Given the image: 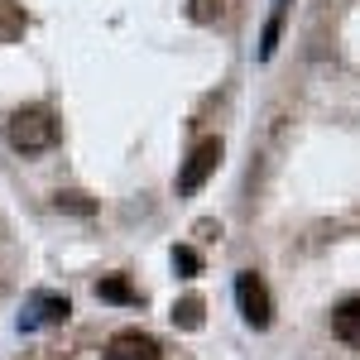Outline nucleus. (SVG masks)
<instances>
[{"mask_svg":"<svg viewBox=\"0 0 360 360\" xmlns=\"http://www.w3.org/2000/svg\"><path fill=\"white\" fill-rule=\"evenodd\" d=\"M58 207H72V212H91V202H77V193H68V197H58Z\"/></svg>","mask_w":360,"mask_h":360,"instance_id":"nucleus-12","label":"nucleus"},{"mask_svg":"<svg viewBox=\"0 0 360 360\" xmlns=\"http://www.w3.org/2000/svg\"><path fill=\"white\" fill-rule=\"evenodd\" d=\"M236 303H240V317H245L250 327H269L274 303H269V288H264V278L255 274V269L236 274Z\"/></svg>","mask_w":360,"mask_h":360,"instance_id":"nucleus-2","label":"nucleus"},{"mask_svg":"<svg viewBox=\"0 0 360 360\" xmlns=\"http://www.w3.org/2000/svg\"><path fill=\"white\" fill-rule=\"evenodd\" d=\"M106 360H164V351L144 332H115L111 346H106Z\"/></svg>","mask_w":360,"mask_h":360,"instance_id":"nucleus-4","label":"nucleus"},{"mask_svg":"<svg viewBox=\"0 0 360 360\" xmlns=\"http://www.w3.org/2000/svg\"><path fill=\"white\" fill-rule=\"evenodd\" d=\"M72 307H68V298H39V322H63Z\"/></svg>","mask_w":360,"mask_h":360,"instance_id":"nucleus-9","label":"nucleus"},{"mask_svg":"<svg viewBox=\"0 0 360 360\" xmlns=\"http://www.w3.org/2000/svg\"><path fill=\"white\" fill-rule=\"evenodd\" d=\"M20 34V15H10V5H0V39Z\"/></svg>","mask_w":360,"mask_h":360,"instance_id":"nucleus-11","label":"nucleus"},{"mask_svg":"<svg viewBox=\"0 0 360 360\" xmlns=\"http://www.w3.org/2000/svg\"><path fill=\"white\" fill-rule=\"evenodd\" d=\"M173 264H178V269H183L188 278H193L197 269H202V259H197V250H188V245H178V250H173Z\"/></svg>","mask_w":360,"mask_h":360,"instance_id":"nucleus-10","label":"nucleus"},{"mask_svg":"<svg viewBox=\"0 0 360 360\" xmlns=\"http://www.w3.org/2000/svg\"><path fill=\"white\" fill-rule=\"evenodd\" d=\"M96 293H101V298H111V303H135V298H139L125 278H101V283H96Z\"/></svg>","mask_w":360,"mask_h":360,"instance_id":"nucleus-7","label":"nucleus"},{"mask_svg":"<svg viewBox=\"0 0 360 360\" xmlns=\"http://www.w3.org/2000/svg\"><path fill=\"white\" fill-rule=\"evenodd\" d=\"M221 168V139H202L193 154H188V164H183V173H178V193L193 197L212 173Z\"/></svg>","mask_w":360,"mask_h":360,"instance_id":"nucleus-3","label":"nucleus"},{"mask_svg":"<svg viewBox=\"0 0 360 360\" xmlns=\"http://www.w3.org/2000/svg\"><path fill=\"white\" fill-rule=\"evenodd\" d=\"M173 322H178V327H188V332L202 327V298H183V303L173 307Z\"/></svg>","mask_w":360,"mask_h":360,"instance_id":"nucleus-8","label":"nucleus"},{"mask_svg":"<svg viewBox=\"0 0 360 360\" xmlns=\"http://www.w3.org/2000/svg\"><path fill=\"white\" fill-rule=\"evenodd\" d=\"M332 332H336V341H346V346L360 351V298H346L332 312Z\"/></svg>","mask_w":360,"mask_h":360,"instance_id":"nucleus-5","label":"nucleus"},{"mask_svg":"<svg viewBox=\"0 0 360 360\" xmlns=\"http://www.w3.org/2000/svg\"><path fill=\"white\" fill-rule=\"evenodd\" d=\"M5 135H10V144H15L20 154H44V149L58 144V115L49 111V106H25V111L10 115Z\"/></svg>","mask_w":360,"mask_h":360,"instance_id":"nucleus-1","label":"nucleus"},{"mask_svg":"<svg viewBox=\"0 0 360 360\" xmlns=\"http://www.w3.org/2000/svg\"><path fill=\"white\" fill-rule=\"evenodd\" d=\"M283 10H288V0H274V15H269V25H264V39H259V58H269L278 49V29H283Z\"/></svg>","mask_w":360,"mask_h":360,"instance_id":"nucleus-6","label":"nucleus"}]
</instances>
